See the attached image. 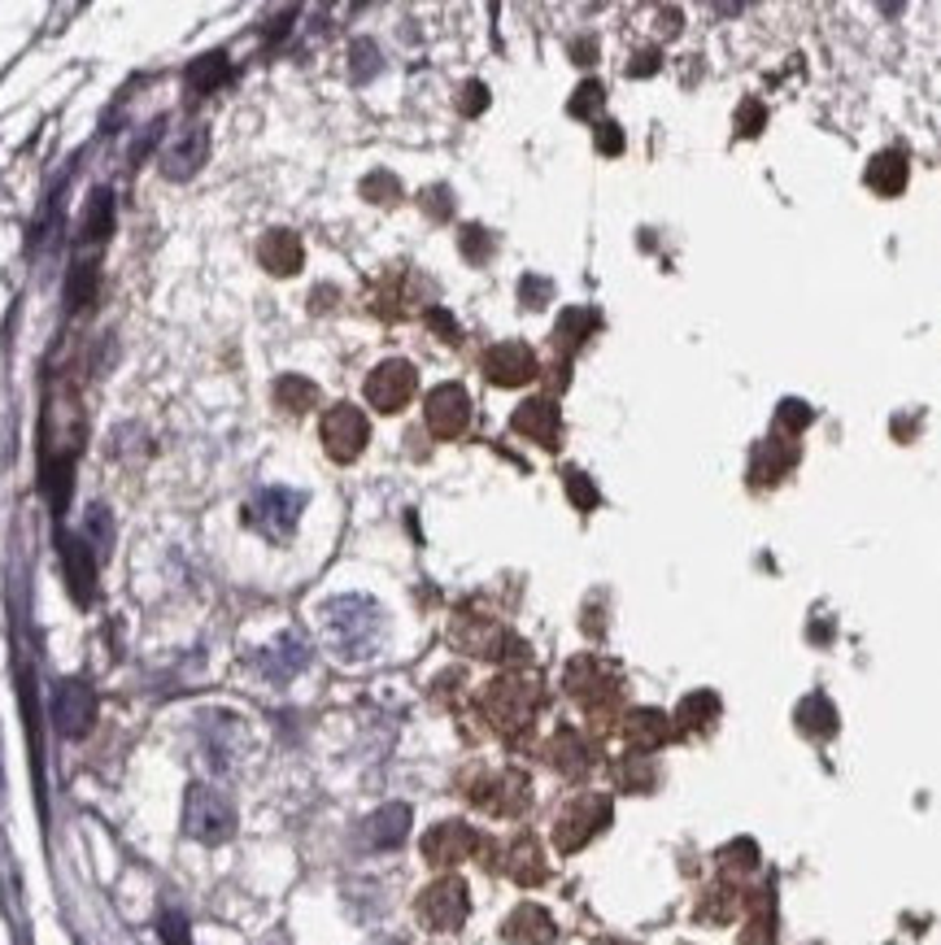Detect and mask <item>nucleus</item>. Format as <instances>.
Instances as JSON below:
<instances>
[{
	"label": "nucleus",
	"mask_w": 941,
	"mask_h": 945,
	"mask_svg": "<svg viewBox=\"0 0 941 945\" xmlns=\"http://www.w3.org/2000/svg\"><path fill=\"white\" fill-rule=\"evenodd\" d=\"M323 628L336 658L366 662L384 645V610L370 597H336L323 606Z\"/></svg>",
	"instance_id": "1"
},
{
	"label": "nucleus",
	"mask_w": 941,
	"mask_h": 945,
	"mask_svg": "<svg viewBox=\"0 0 941 945\" xmlns=\"http://www.w3.org/2000/svg\"><path fill=\"white\" fill-rule=\"evenodd\" d=\"M184 832L201 846H222L236 832V806L210 785H192L184 801Z\"/></svg>",
	"instance_id": "2"
},
{
	"label": "nucleus",
	"mask_w": 941,
	"mask_h": 945,
	"mask_svg": "<svg viewBox=\"0 0 941 945\" xmlns=\"http://www.w3.org/2000/svg\"><path fill=\"white\" fill-rule=\"evenodd\" d=\"M606 823H610V798L584 794V798L563 806V815H558V823H554V846H558L563 854H576V850H584Z\"/></svg>",
	"instance_id": "3"
},
{
	"label": "nucleus",
	"mask_w": 941,
	"mask_h": 945,
	"mask_svg": "<svg viewBox=\"0 0 941 945\" xmlns=\"http://www.w3.org/2000/svg\"><path fill=\"white\" fill-rule=\"evenodd\" d=\"M480 702H484V715L498 732H523L536 715V689L527 680H514V675L493 680Z\"/></svg>",
	"instance_id": "4"
},
{
	"label": "nucleus",
	"mask_w": 941,
	"mask_h": 945,
	"mask_svg": "<svg viewBox=\"0 0 941 945\" xmlns=\"http://www.w3.org/2000/svg\"><path fill=\"white\" fill-rule=\"evenodd\" d=\"M305 510V497L296 489H262L249 506H244V523L253 532H262L266 540H289L296 532V518Z\"/></svg>",
	"instance_id": "5"
},
{
	"label": "nucleus",
	"mask_w": 941,
	"mask_h": 945,
	"mask_svg": "<svg viewBox=\"0 0 941 945\" xmlns=\"http://www.w3.org/2000/svg\"><path fill=\"white\" fill-rule=\"evenodd\" d=\"M467 911H471V893L458 875H440L419 893V920L432 933H458L467 924Z\"/></svg>",
	"instance_id": "6"
},
{
	"label": "nucleus",
	"mask_w": 941,
	"mask_h": 945,
	"mask_svg": "<svg viewBox=\"0 0 941 945\" xmlns=\"http://www.w3.org/2000/svg\"><path fill=\"white\" fill-rule=\"evenodd\" d=\"M415 392H419V370L410 363H401V358L375 366L370 379H366V401H370L375 410H384V414L406 410Z\"/></svg>",
	"instance_id": "7"
},
{
	"label": "nucleus",
	"mask_w": 941,
	"mask_h": 945,
	"mask_svg": "<svg viewBox=\"0 0 941 945\" xmlns=\"http://www.w3.org/2000/svg\"><path fill=\"white\" fill-rule=\"evenodd\" d=\"M323 449L336 462H354L366 449V414L358 406H332L323 414Z\"/></svg>",
	"instance_id": "8"
},
{
	"label": "nucleus",
	"mask_w": 941,
	"mask_h": 945,
	"mask_svg": "<svg viewBox=\"0 0 941 945\" xmlns=\"http://www.w3.org/2000/svg\"><path fill=\"white\" fill-rule=\"evenodd\" d=\"M53 724L71 741L87 736V727L96 724V693L83 680H62L53 689Z\"/></svg>",
	"instance_id": "9"
},
{
	"label": "nucleus",
	"mask_w": 941,
	"mask_h": 945,
	"mask_svg": "<svg viewBox=\"0 0 941 945\" xmlns=\"http://www.w3.org/2000/svg\"><path fill=\"white\" fill-rule=\"evenodd\" d=\"M206 157H210V132L206 127H179L166 148H161V175L166 179H175V183H184V179H192L201 166H206Z\"/></svg>",
	"instance_id": "10"
},
{
	"label": "nucleus",
	"mask_w": 941,
	"mask_h": 945,
	"mask_svg": "<svg viewBox=\"0 0 941 945\" xmlns=\"http://www.w3.org/2000/svg\"><path fill=\"white\" fill-rule=\"evenodd\" d=\"M567 689H572V697H576L579 706L602 711V706H610L619 697V675L606 662H597V658H576L567 666Z\"/></svg>",
	"instance_id": "11"
},
{
	"label": "nucleus",
	"mask_w": 941,
	"mask_h": 945,
	"mask_svg": "<svg viewBox=\"0 0 941 945\" xmlns=\"http://www.w3.org/2000/svg\"><path fill=\"white\" fill-rule=\"evenodd\" d=\"M424 414H428V428H432L436 440H453L462 437L467 423H471V397H467L462 384H440V388L428 392Z\"/></svg>",
	"instance_id": "12"
},
{
	"label": "nucleus",
	"mask_w": 941,
	"mask_h": 945,
	"mask_svg": "<svg viewBox=\"0 0 941 945\" xmlns=\"http://www.w3.org/2000/svg\"><path fill=\"white\" fill-rule=\"evenodd\" d=\"M480 850H484L480 832L467 828V823H458V819L436 823L432 832L424 837V859H428L432 868H453V863H462V859H471V854H480Z\"/></svg>",
	"instance_id": "13"
},
{
	"label": "nucleus",
	"mask_w": 941,
	"mask_h": 945,
	"mask_svg": "<svg viewBox=\"0 0 941 945\" xmlns=\"http://www.w3.org/2000/svg\"><path fill=\"white\" fill-rule=\"evenodd\" d=\"M536 354L527 349V345H519V340H506V345H493L489 354H484V375L498 384V388H519V384H527V379H536Z\"/></svg>",
	"instance_id": "14"
},
{
	"label": "nucleus",
	"mask_w": 941,
	"mask_h": 945,
	"mask_svg": "<svg viewBox=\"0 0 941 945\" xmlns=\"http://www.w3.org/2000/svg\"><path fill=\"white\" fill-rule=\"evenodd\" d=\"M57 549H62V567H66V584H71V597L79 606H87L92 597H96V554H92V545L87 540H79V536H62L57 540Z\"/></svg>",
	"instance_id": "15"
},
{
	"label": "nucleus",
	"mask_w": 941,
	"mask_h": 945,
	"mask_svg": "<svg viewBox=\"0 0 941 945\" xmlns=\"http://www.w3.org/2000/svg\"><path fill=\"white\" fill-rule=\"evenodd\" d=\"M258 671L271 680V684H289L296 671H305V662H310V645L301 641V637H280L275 645H266V650H258Z\"/></svg>",
	"instance_id": "16"
},
{
	"label": "nucleus",
	"mask_w": 941,
	"mask_h": 945,
	"mask_svg": "<svg viewBox=\"0 0 941 945\" xmlns=\"http://www.w3.org/2000/svg\"><path fill=\"white\" fill-rule=\"evenodd\" d=\"M510 428H514L519 437H527V440H536V444H545V449H554V444H558V432H563V419H558V406H554V401L536 397V401H523V406L514 410Z\"/></svg>",
	"instance_id": "17"
},
{
	"label": "nucleus",
	"mask_w": 941,
	"mask_h": 945,
	"mask_svg": "<svg viewBox=\"0 0 941 945\" xmlns=\"http://www.w3.org/2000/svg\"><path fill=\"white\" fill-rule=\"evenodd\" d=\"M471 801L484 806V810H493V815H519V810L527 806V780H523L519 771H502V776L484 780V785L471 794Z\"/></svg>",
	"instance_id": "18"
},
{
	"label": "nucleus",
	"mask_w": 941,
	"mask_h": 945,
	"mask_svg": "<svg viewBox=\"0 0 941 945\" xmlns=\"http://www.w3.org/2000/svg\"><path fill=\"white\" fill-rule=\"evenodd\" d=\"M502 937H506L510 945H554L558 928H554V920H550V911H545V906L523 902V906L506 920Z\"/></svg>",
	"instance_id": "19"
},
{
	"label": "nucleus",
	"mask_w": 941,
	"mask_h": 945,
	"mask_svg": "<svg viewBox=\"0 0 941 945\" xmlns=\"http://www.w3.org/2000/svg\"><path fill=\"white\" fill-rule=\"evenodd\" d=\"M406 832H410V806H401V801H393V806L375 810V815L363 823L366 846H375V850H393V846H401V841H406Z\"/></svg>",
	"instance_id": "20"
},
{
	"label": "nucleus",
	"mask_w": 941,
	"mask_h": 945,
	"mask_svg": "<svg viewBox=\"0 0 941 945\" xmlns=\"http://www.w3.org/2000/svg\"><path fill=\"white\" fill-rule=\"evenodd\" d=\"M258 258H262V266H266L271 275H296L305 253H301V240H296V231L275 227V231H266V235H262V244H258Z\"/></svg>",
	"instance_id": "21"
},
{
	"label": "nucleus",
	"mask_w": 941,
	"mask_h": 945,
	"mask_svg": "<svg viewBox=\"0 0 941 945\" xmlns=\"http://www.w3.org/2000/svg\"><path fill=\"white\" fill-rule=\"evenodd\" d=\"M506 875L514 884H541V880H545V859H541L536 837H519V841L510 846Z\"/></svg>",
	"instance_id": "22"
},
{
	"label": "nucleus",
	"mask_w": 941,
	"mask_h": 945,
	"mask_svg": "<svg viewBox=\"0 0 941 945\" xmlns=\"http://www.w3.org/2000/svg\"><path fill=\"white\" fill-rule=\"evenodd\" d=\"M624 736H628L632 749L650 754V749H658V745L671 736V724H667V715H658V711H632L628 724H624Z\"/></svg>",
	"instance_id": "23"
},
{
	"label": "nucleus",
	"mask_w": 941,
	"mask_h": 945,
	"mask_svg": "<svg viewBox=\"0 0 941 945\" xmlns=\"http://www.w3.org/2000/svg\"><path fill=\"white\" fill-rule=\"evenodd\" d=\"M188 101H197V96H210L215 87H222L227 78H231V62L222 57V53H206V57H197L192 66H188Z\"/></svg>",
	"instance_id": "24"
},
{
	"label": "nucleus",
	"mask_w": 941,
	"mask_h": 945,
	"mask_svg": "<svg viewBox=\"0 0 941 945\" xmlns=\"http://www.w3.org/2000/svg\"><path fill=\"white\" fill-rule=\"evenodd\" d=\"M109 231H114V192L96 188L92 201H87V210H83V240L101 244V240H109Z\"/></svg>",
	"instance_id": "25"
},
{
	"label": "nucleus",
	"mask_w": 941,
	"mask_h": 945,
	"mask_svg": "<svg viewBox=\"0 0 941 945\" xmlns=\"http://www.w3.org/2000/svg\"><path fill=\"white\" fill-rule=\"evenodd\" d=\"M797 724H802L806 736L824 741V736H833V732H837V711H833V702H828V697L811 693V697L797 706Z\"/></svg>",
	"instance_id": "26"
},
{
	"label": "nucleus",
	"mask_w": 941,
	"mask_h": 945,
	"mask_svg": "<svg viewBox=\"0 0 941 945\" xmlns=\"http://www.w3.org/2000/svg\"><path fill=\"white\" fill-rule=\"evenodd\" d=\"M550 763L558 771H567V776H579V771H588V745L579 741L572 727H563L554 736V745H550Z\"/></svg>",
	"instance_id": "27"
},
{
	"label": "nucleus",
	"mask_w": 941,
	"mask_h": 945,
	"mask_svg": "<svg viewBox=\"0 0 941 945\" xmlns=\"http://www.w3.org/2000/svg\"><path fill=\"white\" fill-rule=\"evenodd\" d=\"M71 489H74V458H53V462H44V493H49V506L62 510L71 506Z\"/></svg>",
	"instance_id": "28"
},
{
	"label": "nucleus",
	"mask_w": 941,
	"mask_h": 945,
	"mask_svg": "<svg viewBox=\"0 0 941 945\" xmlns=\"http://www.w3.org/2000/svg\"><path fill=\"white\" fill-rule=\"evenodd\" d=\"M868 183L876 192H885V197L902 192V183H907V161H902V153H880L868 166Z\"/></svg>",
	"instance_id": "29"
},
{
	"label": "nucleus",
	"mask_w": 941,
	"mask_h": 945,
	"mask_svg": "<svg viewBox=\"0 0 941 945\" xmlns=\"http://www.w3.org/2000/svg\"><path fill=\"white\" fill-rule=\"evenodd\" d=\"M593 327H597V314H593V309H567V314L558 318V327H554V345H558L563 354H572V349H579V345L588 340Z\"/></svg>",
	"instance_id": "30"
},
{
	"label": "nucleus",
	"mask_w": 941,
	"mask_h": 945,
	"mask_svg": "<svg viewBox=\"0 0 941 945\" xmlns=\"http://www.w3.org/2000/svg\"><path fill=\"white\" fill-rule=\"evenodd\" d=\"M275 401L289 414H305V410L318 406V388L310 379H301V375H284V379H275Z\"/></svg>",
	"instance_id": "31"
},
{
	"label": "nucleus",
	"mask_w": 941,
	"mask_h": 945,
	"mask_svg": "<svg viewBox=\"0 0 941 945\" xmlns=\"http://www.w3.org/2000/svg\"><path fill=\"white\" fill-rule=\"evenodd\" d=\"M715 715H720V697H715V693H689V697L680 702V711H676L680 727H693V732L711 727L715 724Z\"/></svg>",
	"instance_id": "32"
},
{
	"label": "nucleus",
	"mask_w": 941,
	"mask_h": 945,
	"mask_svg": "<svg viewBox=\"0 0 941 945\" xmlns=\"http://www.w3.org/2000/svg\"><path fill=\"white\" fill-rule=\"evenodd\" d=\"M96 288H101L96 266H92V262H74L71 275H66V301H71V309L92 305V301H96Z\"/></svg>",
	"instance_id": "33"
},
{
	"label": "nucleus",
	"mask_w": 941,
	"mask_h": 945,
	"mask_svg": "<svg viewBox=\"0 0 941 945\" xmlns=\"http://www.w3.org/2000/svg\"><path fill=\"white\" fill-rule=\"evenodd\" d=\"M736 945H776V915H772L767 897H759V906H754V920L745 924V933H741V942H736Z\"/></svg>",
	"instance_id": "34"
},
{
	"label": "nucleus",
	"mask_w": 941,
	"mask_h": 945,
	"mask_svg": "<svg viewBox=\"0 0 941 945\" xmlns=\"http://www.w3.org/2000/svg\"><path fill=\"white\" fill-rule=\"evenodd\" d=\"M87 540H92V554H96V558L109 554V545H114V518H109V510L105 506L87 510Z\"/></svg>",
	"instance_id": "35"
},
{
	"label": "nucleus",
	"mask_w": 941,
	"mask_h": 945,
	"mask_svg": "<svg viewBox=\"0 0 941 945\" xmlns=\"http://www.w3.org/2000/svg\"><path fill=\"white\" fill-rule=\"evenodd\" d=\"M698 915H702V920H711V924H728V920L736 915V893L724 889V884H715V889L707 893V902L698 906Z\"/></svg>",
	"instance_id": "36"
},
{
	"label": "nucleus",
	"mask_w": 941,
	"mask_h": 945,
	"mask_svg": "<svg viewBox=\"0 0 941 945\" xmlns=\"http://www.w3.org/2000/svg\"><path fill=\"white\" fill-rule=\"evenodd\" d=\"M157 933H161V945H192V928H188V920L179 911H161Z\"/></svg>",
	"instance_id": "37"
},
{
	"label": "nucleus",
	"mask_w": 941,
	"mask_h": 945,
	"mask_svg": "<svg viewBox=\"0 0 941 945\" xmlns=\"http://www.w3.org/2000/svg\"><path fill=\"white\" fill-rule=\"evenodd\" d=\"M615 776H619V785H624V789H650L654 785V771H650V763H646V758H624Z\"/></svg>",
	"instance_id": "38"
},
{
	"label": "nucleus",
	"mask_w": 941,
	"mask_h": 945,
	"mask_svg": "<svg viewBox=\"0 0 941 945\" xmlns=\"http://www.w3.org/2000/svg\"><path fill=\"white\" fill-rule=\"evenodd\" d=\"M602 101H606L602 83H579V92L572 96V114H576V118H593V114L602 109Z\"/></svg>",
	"instance_id": "39"
},
{
	"label": "nucleus",
	"mask_w": 941,
	"mask_h": 945,
	"mask_svg": "<svg viewBox=\"0 0 941 945\" xmlns=\"http://www.w3.org/2000/svg\"><path fill=\"white\" fill-rule=\"evenodd\" d=\"M724 868H736V872H750V868H759V850H754V841H736V846H728V850H724Z\"/></svg>",
	"instance_id": "40"
},
{
	"label": "nucleus",
	"mask_w": 941,
	"mask_h": 945,
	"mask_svg": "<svg viewBox=\"0 0 941 945\" xmlns=\"http://www.w3.org/2000/svg\"><path fill=\"white\" fill-rule=\"evenodd\" d=\"M567 489H572V502H576L579 510H593L597 506V489L579 475V471H567Z\"/></svg>",
	"instance_id": "41"
},
{
	"label": "nucleus",
	"mask_w": 941,
	"mask_h": 945,
	"mask_svg": "<svg viewBox=\"0 0 941 945\" xmlns=\"http://www.w3.org/2000/svg\"><path fill=\"white\" fill-rule=\"evenodd\" d=\"M363 192H366V201H393V197H397V179H393V175H370L363 183Z\"/></svg>",
	"instance_id": "42"
},
{
	"label": "nucleus",
	"mask_w": 941,
	"mask_h": 945,
	"mask_svg": "<svg viewBox=\"0 0 941 945\" xmlns=\"http://www.w3.org/2000/svg\"><path fill=\"white\" fill-rule=\"evenodd\" d=\"M370 71H379V53H375L370 40H358V44H354V74L366 78Z\"/></svg>",
	"instance_id": "43"
},
{
	"label": "nucleus",
	"mask_w": 941,
	"mask_h": 945,
	"mask_svg": "<svg viewBox=\"0 0 941 945\" xmlns=\"http://www.w3.org/2000/svg\"><path fill=\"white\" fill-rule=\"evenodd\" d=\"M462 92H467V96H462V114H480V109L489 105V92H484V83H467Z\"/></svg>",
	"instance_id": "44"
},
{
	"label": "nucleus",
	"mask_w": 941,
	"mask_h": 945,
	"mask_svg": "<svg viewBox=\"0 0 941 945\" xmlns=\"http://www.w3.org/2000/svg\"><path fill=\"white\" fill-rule=\"evenodd\" d=\"M597 148H602V153H619V148H624V132H619L615 123H602V127H597Z\"/></svg>",
	"instance_id": "45"
},
{
	"label": "nucleus",
	"mask_w": 941,
	"mask_h": 945,
	"mask_svg": "<svg viewBox=\"0 0 941 945\" xmlns=\"http://www.w3.org/2000/svg\"><path fill=\"white\" fill-rule=\"evenodd\" d=\"M781 423H785V428H802V423H811V410H806L802 401H785V410H781Z\"/></svg>",
	"instance_id": "46"
},
{
	"label": "nucleus",
	"mask_w": 941,
	"mask_h": 945,
	"mask_svg": "<svg viewBox=\"0 0 941 945\" xmlns=\"http://www.w3.org/2000/svg\"><path fill=\"white\" fill-rule=\"evenodd\" d=\"M550 284H541V280H523V296H527V305H545L541 296H550Z\"/></svg>",
	"instance_id": "47"
},
{
	"label": "nucleus",
	"mask_w": 941,
	"mask_h": 945,
	"mask_svg": "<svg viewBox=\"0 0 941 945\" xmlns=\"http://www.w3.org/2000/svg\"><path fill=\"white\" fill-rule=\"evenodd\" d=\"M462 244H467V253H471V258H480V253H484V235H480V227H467Z\"/></svg>",
	"instance_id": "48"
},
{
	"label": "nucleus",
	"mask_w": 941,
	"mask_h": 945,
	"mask_svg": "<svg viewBox=\"0 0 941 945\" xmlns=\"http://www.w3.org/2000/svg\"><path fill=\"white\" fill-rule=\"evenodd\" d=\"M597 945H632V942H624V937H602Z\"/></svg>",
	"instance_id": "49"
},
{
	"label": "nucleus",
	"mask_w": 941,
	"mask_h": 945,
	"mask_svg": "<svg viewBox=\"0 0 941 945\" xmlns=\"http://www.w3.org/2000/svg\"><path fill=\"white\" fill-rule=\"evenodd\" d=\"M375 945H406V942H375Z\"/></svg>",
	"instance_id": "50"
}]
</instances>
